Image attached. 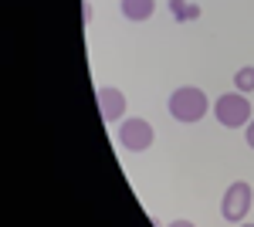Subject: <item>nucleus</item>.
<instances>
[{
	"label": "nucleus",
	"instance_id": "nucleus-1",
	"mask_svg": "<svg viewBox=\"0 0 254 227\" xmlns=\"http://www.w3.org/2000/svg\"><path fill=\"white\" fill-rule=\"evenodd\" d=\"M207 109H210L207 92L196 88V85H183V88H176L170 95V115L176 122H200L207 115Z\"/></svg>",
	"mask_w": 254,
	"mask_h": 227
},
{
	"label": "nucleus",
	"instance_id": "nucleus-2",
	"mask_svg": "<svg viewBox=\"0 0 254 227\" xmlns=\"http://www.w3.org/2000/svg\"><path fill=\"white\" fill-rule=\"evenodd\" d=\"M214 115H217V122H220L224 129H244V126L254 119L251 102H248V95H244V92L220 95V98L214 102Z\"/></svg>",
	"mask_w": 254,
	"mask_h": 227
},
{
	"label": "nucleus",
	"instance_id": "nucleus-3",
	"mask_svg": "<svg viewBox=\"0 0 254 227\" xmlns=\"http://www.w3.org/2000/svg\"><path fill=\"white\" fill-rule=\"evenodd\" d=\"M254 207V197H251V183H244V180H234L231 187L224 190V200H220V214H224V221H231V224H241Z\"/></svg>",
	"mask_w": 254,
	"mask_h": 227
},
{
	"label": "nucleus",
	"instance_id": "nucleus-4",
	"mask_svg": "<svg viewBox=\"0 0 254 227\" xmlns=\"http://www.w3.org/2000/svg\"><path fill=\"white\" fill-rule=\"evenodd\" d=\"M153 126L146 122V119H126L122 126H119V143L126 146L129 152H142L153 146Z\"/></svg>",
	"mask_w": 254,
	"mask_h": 227
},
{
	"label": "nucleus",
	"instance_id": "nucleus-5",
	"mask_svg": "<svg viewBox=\"0 0 254 227\" xmlns=\"http://www.w3.org/2000/svg\"><path fill=\"white\" fill-rule=\"evenodd\" d=\"M98 112L105 122H119L126 115V95L119 88H98Z\"/></svg>",
	"mask_w": 254,
	"mask_h": 227
},
{
	"label": "nucleus",
	"instance_id": "nucleus-6",
	"mask_svg": "<svg viewBox=\"0 0 254 227\" xmlns=\"http://www.w3.org/2000/svg\"><path fill=\"white\" fill-rule=\"evenodd\" d=\"M153 14H156V0H122L126 20H149Z\"/></svg>",
	"mask_w": 254,
	"mask_h": 227
},
{
	"label": "nucleus",
	"instance_id": "nucleus-7",
	"mask_svg": "<svg viewBox=\"0 0 254 227\" xmlns=\"http://www.w3.org/2000/svg\"><path fill=\"white\" fill-rule=\"evenodd\" d=\"M234 88L237 92H254V68H241V72H237L234 75Z\"/></svg>",
	"mask_w": 254,
	"mask_h": 227
},
{
	"label": "nucleus",
	"instance_id": "nucleus-8",
	"mask_svg": "<svg viewBox=\"0 0 254 227\" xmlns=\"http://www.w3.org/2000/svg\"><path fill=\"white\" fill-rule=\"evenodd\" d=\"M244 129H248V146H251V150H254V119H251V122H248V126H244Z\"/></svg>",
	"mask_w": 254,
	"mask_h": 227
},
{
	"label": "nucleus",
	"instance_id": "nucleus-9",
	"mask_svg": "<svg viewBox=\"0 0 254 227\" xmlns=\"http://www.w3.org/2000/svg\"><path fill=\"white\" fill-rule=\"evenodd\" d=\"M166 227H196L193 221H173V224H166Z\"/></svg>",
	"mask_w": 254,
	"mask_h": 227
},
{
	"label": "nucleus",
	"instance_id": "nucleus-10",
	"mask_svg": "<svg viewBox=\"0 0 254 227\" xmlns=\"http://www.w3.org/2000/svg\"><path fill=\"white\" fill-rule=\"evenodd\" d=\"M241 227H254V224H241Z\"/></svg>",
	"mask_w": 254,
	"mask_h": 227
}]
</instances>
